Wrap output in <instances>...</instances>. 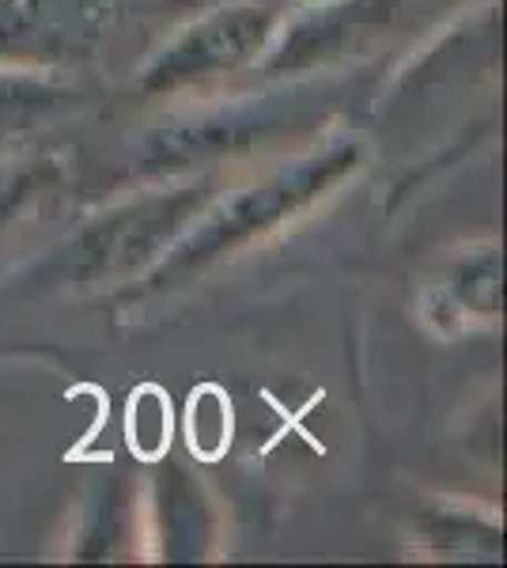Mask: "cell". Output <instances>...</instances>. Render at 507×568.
<instances>
[{
	"label": "cell",
	"mask_w": 507,
	"mask_h": 568,
	"mask_svg": "<svg viewBox=\"0 0 507 568\" xmlns=\"http://www.w3.org/2000/svg\"><path fill=\"white\" fill-rule=\"evenodd\" d=\"M359 149L348 141L326 144L307 155H300L296 163H284L273 175L251 182L246 190L224 197L216 209H205L190 224V232L163 254V262L149 273L152 288H168V284L186 281L193 270L227 258V254L243 251L254 240L270 235L273 227L288 224L292 216H300L303 209H311L315 201L345 182L356 171Z\"/></svg>",
	"instance_id": "obj_1"
},
{
	"label": "cell",
	"mask_w": 507,
	"mask_h": 568,
	"mask_svg": "<svg viewBox=\"0 0 507 568\" xmlns=\"http://www.w3.org/2000/svg\"><path fill=\"white\" fill-rule=\"evenodd\" d=\"M212 182L201 179L197 186L152 194L141 201L114 209L88 224L64 251L58 254L53 270L72 284H103L133 277L136 270L152 265L171 251L190 224L209 209Z\"/></svg>",
	"instance_id": "obj_2"
},
{
	"label": "cell",
	"mask_w": 507,
	"mask_h": 568,
	"mask_svg": "<svg viewBox=\"0 0 507 568\" xmlns=\"http://www.w3.org/2000/svg\"><path fill=\"white\" fill-rule=\"evenodd\" d=\"M273 39V12L257 4H224L182 27L141 72V88L168 95L246 69Z\"/></svg>",
	"instance_id": "obj_3"
},
{
	"label": "cell",
	"mask_w": 507,
	"mask_h": 568,
	"mask_svg": "<svg viewBox=\"0 0 507 568\" xmlns=\"http://www.w3.org/2000/svg\"><path fill=\"white\" fill-rule=\"evenodd\" d=\"M80 12L84 0H0V65L53 58Z\"/></svg>",
	"instance_id": "obj_4"
},
{
	"label": "cell",
	"mask_w": 507,
	"mask_h": 568,
	"mask_svg": "<svg viewBox=\"0 0 507 568\" xmlns=\"http://www.w3.org/2000/svg\"><path fill=\"white\" fill-rule=\"evenodd\" d=\"M257 118L246 114H220V118H205L197 125H186V130H171L160 133L144 152V168L149 171H171L182 168V163H197L205 155H224L235 152L251 141L257 130Z\"/></svg>",
	"instance_id": "obj_5"
},
{
	"label": "cell",
	"mask_w": 507,
	"mask_h": 568,
	"mask_svg": "<svg viewBox=\"0 0 507 568\" xmlns=\"http://www.w3.org/2000/svg\"><path fill=\"white\" fill-rule=\"evenodd\" d=\"M69 103H72V91L50 84L42 77H31L27 69L16 72L0 65V136L31 130L34 122L58 114Z\"/></svg>",
	"instance_id": "obj_6"
},
{
	"label": "cell",
	"mask_w": 507,
	"mask_h": 568,
	"mask_svg": "<svg viewBox=\"0 0 507 568\" xmlns=\"http://www.w3.org/2000/svg\"><path fill=\"white\" fill-rule=\"evenodd\" d=\"M447 292L463 315H481V318L500 315V254H496V246L466 254L450 270Z\"/></svg>",
	"instance_id": "obj_7"
},
{
	"label": "cell",
	"mask_w": 507,
	"mask_h": 568,
	"mask_svg": "<svg viewBox=\"0 0 507 568\" xmlns=\"http://www.w3.org/2000/svg\"><path fill=\"white\" fill-rule=\"evenodd\" d=\"M171 439V409L163 402L160 390H141L133 394V406H129V444L144 459H160L163 447Z\"/></svg>",
	"instance_id": "obj_8"
},
{
	"label": "cell",
	"mask_w": 507,
	"mask_h": 568,
	"mask_svg": "<svg viewBox=\"0 0 507 568\" xmlns=\"http://www.w3.org/2000/svg\"><path fill=\"white\" fill-rule=\"evenodd\" d=\"M227 439H232V417H227L224 402H220L212 390L193 394V406H190V444H193V452L216 459V455L227 447Z\"/></svg>",
	"instance_id": "obj_9"
}]
</instances>
